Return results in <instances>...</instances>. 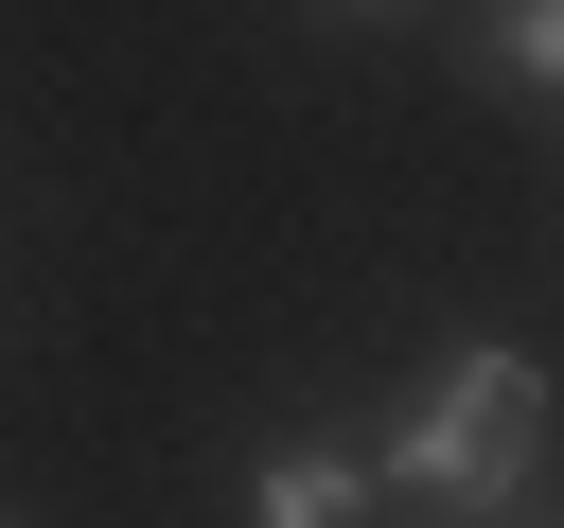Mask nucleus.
<instances>
[{"label": "nucleus", "mask_w": 564, "mask_h": 528, "mask_svg": "<svg viewBox=\"0 0 564 528\" xmlns=\"http://www.w3.org/2000/svg\"><path fill=\"white\" fill-rule=\"evenodd\" d=\"M529 475H546V352H511V334L441 352L370 458V493H423V510H511Z\"/></svg>", "instance_id": "f257e3e1"}, {"label": "nucleus", "mask_w": 564, "mask_h": 528, "mask_svg": "<svg viewBox=\"0 0 564 528\" xmlns=\"http://www.w3.org/2000/svg\"><path fill=\"white\" fill-rule=\"evenodd\" d=\"M247 528H370V458H335V440H264V458H247Z\"/></svg>", "instance_id": "f03ea898"}, {"label": "nucleus", "mask_w": 564, "mask_h": 528, "mask_svg": "<svg viewBox=\"0 0 564 528\" xmlns=\"http://www.w3.org/2000/svg\"><path fill=\"white\" fill-rule=\"evenodd\" d=\"M494 88H564V0H494Z\"/></svg>", "instance_id": "7ed1b4c3"}, {"label": "nucleus", "mask_w": 564, "mask_h": 528, "mask_svg": "<svg viewBox=\"0 0 564 528\" xmlns=\"http://www.w3.org/2000/svg\"><path fill=\"white\" fill-rule=\"evenodd\" d=\"M335 18H388V0H335Z\"/></svg>", "instance_id": "20e7f679"}]
</instances>
